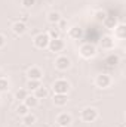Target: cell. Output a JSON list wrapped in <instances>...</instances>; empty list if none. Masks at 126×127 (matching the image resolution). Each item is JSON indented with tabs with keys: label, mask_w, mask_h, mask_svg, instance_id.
Listing matches in <instances>:
<instances>
[{
	"label": "cell",
	"mask_w": 126,
	"mask_h": 127,
	"mask_svg": "<svg viewBox=\"0 0 126 127\" xmlns=\"http://www.w3.org/2000/svg\"><path fill=\"white\" fill-rule=\"evenodd\" d=\"M98 117H99V112H98V109L94 108V106H86L80 112V118L85 123H94V121L98 120Z\"/></svg>",
	"instance_id": "cell-1"
},
{
	"label": "cell",
	"mask_w": 126,
	"mask_h": 127,
	"mask_svg": "<svg viewBox=\"0 0 126 127\" xmlns=\"http://www.w3.org/2000/svg\"><path fill=\"white\" fill-rule=\"evenodd\" d=\"M79 53L83 59H92L96 56V46L94 43H83L79 49Z\"/></svg>",
	"instance_id": "cell-2"
},
{
	"label": "cell",
	"mask_w": 126,
	"mask_h": 127,
	"mask_svg": "<svg viewBox=\"0 0 126 127\" xmlns=\"http://www.w3.org/2000/svg\"><path fill=\"white\" fill-rule=\"evenodd\" d=\"M49 40H51V38H49V35H48L46 32H40V34L34 35L33 44H34V47H37V49H48Z\"/></svg>",
	"instance_id": "cell-3"
},
{
	"label": "cell",
	"mask_w": 126,
	"mask_h": 127,
	"mask_svg": "<svg viewBox=\"0 0 126 127\" xmlns=\"http://www.w3.org/2000/svg\"><path fill=\"white\" fill-rule=\"evenodd\" d=\"M52 89H54V93H64L67 95L68 90H70V83L64 78H60V80H55L54 84H52Z\"/></svg>",
	"instance_id": "cell-4"
},
{
	"label": "cell",
	"mask_w": 126,
	"mask_h": 127,
	"mask_svg": "<svg viewBox=\"0 0 126 127\" xmlns=\"http://www.w3.org/2000/svg\"><path fill=\"white\" fill-rule=\"evenodd\" d=\"M111 77L108 75V74H98L96 77H95V86L96 87H99V89H107V87H110L111 86Z\"/></svg>",
	"instance_id": "cell-5"
},
{
	"label": "cell",
	"mask_w": 126,
	"mask_h": 127,
	"mask_svg": "<svg viewBox=\"0 0 126 127\" xmlns=\"http://www.w3.org/2000/svg\"><path fill=\"white\" fill-rule=\"evenodd\" d=\"M55 68L58 69V71H67L70 66H71V59L68 58V56H65V55H61V56H58L57 59H55Z\"/></svg>",
	"instance_id": "cell-6"
},
{
	"label": "cell",
	"mask_w": 126,
	"mask_h": 127,
	"mask_svg": "<svg viewBox=\"0 0 126 127\" xmlns=\"http://www.w3.org/2000/svg\"><path fill=\"white\" fill-rule=\"evenodd\" d=\"M10 30H12V32H13L15 35H24L25 32L28 31V27H27V22H22V21L19 19V21H15V22L12 24Z\"/></svg>",
	"instance_id": "cell-7"
},
{
	"label": "cell",
	"mask_w": 126,
	"mask_h": 127,
	"mask_svg": "<svg viewBox=\"0 0 126 127\" xmlns=\"http://www.w3.org/2000/svg\"><path fill=\"white\" fill-rule=\"evenodd\" d=\"M57 124L60 127H68L71 123H73V117H71V114H68V112H60L58 115H57Z\"/></svg>",
	"instance_id": "cell-8"
},
{
	"label": "cell",
	"mask_w": 126,
	"mask_h": 127,
	"mask_svg": "<svg viewBox=\"0 0 126 127\" xmlns=\"http://www.w3.org/2000/svg\"><path fill=\"white\" fill-rule=\"evenodd\" d=\"M64 47H65V43L61 38H55V40H49V44H48V49L54 53H58V52H63Z\"/></svg>",
	"instance_id": "cell-9"
},
{
	"label": "cell",
	"mask_w": 126,
	"mask_h": 127,
	"mask_svg": "<svg viewBox=\"0 0 126 127\" xmlns=\"http://www.w3.org/2000/svg\"><path fill=\"white\" fill-rule=\"evenodd\" d=\"M114 44H116V40L113 35H104L101 40H99V46L104 49V50H111L114 49Z\"/></svg>",
	"instance_id": "cell-10"
},
{
	"label": "cell",
	"mask_w": 126,
	"mask_h": 127,
	"mask_svg": "<svg viewBox=\"0 0 126 127\" xmlns=\"http://www.w3.org/2000/svg\"><path fill=\"white\" fill-rule=\"evenodd\" d=\"M27 77H28V80H42L43 78V71L39 66H30L27 69Z\"/></svg>",
	"instance_id": "cell-11"
},
{
	"label": "cell",
	"mask_w": 126,
	"mask_h": 127,
	"mask_svg": "<svg viewBox=\"0 0 126 127\" xmlns=\"http://www.w3.org/2000/svg\"><path fill=\"white\" fill-rule=\"evenodd\" d=\"M83 34H85V31H83V28L80 25H74V27H71L68 30V37L73 38V40H80L83 37Z\"/></svg>",
	"instance_id": "cell-12"
},
{
	"label": "cell",
	"mask_w": 126,
	"mask_h": 127,
	"mask_svg": "<svg viewBox=\"0 0 126 127\" xmlns=\"http://www.w3.org/2000/svg\"><path fill=\"white\" fill-rule=\"evenodd\" d=\"M68 102V96L64 93H54V103L55 106H65Z\"/></svg>",
	"instance_id": "cell-13"
},
{
	"label": "cell",
	"mask_w": 126,
	"mask_h": 127,
	"mask_svg": "<svg viewBox=\"0 0 126 127\" xmlns=\"http://www.w3.org/2000/svg\"><path fill=\"white\" fill-rule=\"evenodd\" d=\"M61 19H63V16H61V13L57 12V10H51V12L48 13V22L52 24V25H58V22H60Z\"/></svg>",
	"instance_id": "cell-14"
},
{
	"label": "cell",
	"mask_w": 126,
	"mask_h": 127,
	"mask_svg": "<svg viewBox=\"0 0 126 127\" xmlns=\"http://www.w3.org/2000/svg\"><path fill=\"white\" fill-rule=\"evenodd\" d=\"M102 24H104V27H105V28H108V30H114V28H116V25H117L119 22H117V18H116V16L107 15V16H105V19L102 21Z\"/></svg>",
	"instance_id": "cell-15"
},
{
	"label": "cell",
	"mask_w": 126,
	"mask_h": 127,
	"mask_svg": "<svg viewBox=\"0 0 126 127\" xmlns=\"http://www.w3.org/2000/svg\"><path fill=\"white\" fill-rule=\"evenodd\" d=\"M114 37L119 40H125L126 38V25L125 24H117L114 28Z\"/></svg>",
	"instance_id": "cell-16"
},
{
	"label": "cell",
	"mask_w": 126,
	"mask_h": 127,
	"mask_svg": "<svg viewBox=\"0 0 126 127\" xmlns=\"http://www.w3.org/2000/svg\"><path fill=\"white\" fill-rule=\"evenodd\" d=\"M24 103L28 106V109H34V108L39 106V99H37L34 95H28L25 99H24Z\"/></svg>",
	"instance_id": "cell-17"
},
{
	"label": "cell",
	"mask_w": 126,
	"mask_h": 127,
	"mask_svg": "<svg viewBox=\"0 0 126 127\" xmlns=\"http://www.w3.org/2000/svg\"><path fill=\"white\" fill-rule=\"evenodd\" d=\"M46 34L49 35V38H51V40H55V38H61L63 31H61V30H60L57 25H52V28H49Z\"/></svg>",
	"instance_id": "cell-18"
},
{
	"label": "cell",
	"mask_w": 126,
	"mask_h": 127,
	"mask_svg": "<svg viewBox=\"0 0 126 127\" xmlns=\"http://www.w3.org/2000/svg\"><path fill=\"white\" fill-rule=\"evenodd\" d=\"M34 96L40 100V99H46L48 96H49V90H48V87H45V86H40V87H37L36 90H34Z\"/></svg>",
	"instance_id": "cell-19"
},
{
	"label": "cell",
	"mask_w": 126,
	"mask_h": 127,
	"mask_svg": "<svg viewBox=\"0 0 126 127\" xmlns=\"http://www.w3.org/2000/svg\"><path fill=\"white\" fill-rule=\"evenodd\" d=\"M36 121H37V117H36L33 112H28V114H25V115L22 117V123H24L25 126H33Z\"/></svg>",
	"instance_id": "cell-20"
},
{
	"label": "cell",
	"mask_w": 126,
	"mask_h": 127,
	"mask_svg": "<svg viewBox=\"0 0 126 127\" xmlns=\"http://www.w3.org/2000/svg\"><path fill=\"white\" fill-rule=\"evenodd\" d=\"M119 56L117 55H110V56H107V59H105V64L110 66V68H114V66H117L119 65Z\"/></svg>",
	"instance_id": "cell-21"
},
{
	"label": "cell",
	"mask_w": 126,
	"mask_h": 127,
	"mask_svg": "<svg viewBox=\"0 0 126 127\" xmlns=\"http://www.w3.org/2000/svg\"><path fill=\"white\" fill-rule=\"evenodd\" d=\"M28 95H30V93H28L27 89H19V90L15 92V99H16L18 102H24V99H25Z\"/></svg>",
	"instance_id": "cell-22"
},
{
	"label": "cell",
	"mask_w": 126,
	"mask_h": 127,
	"mask_svg": "<svg viewBox=\"0 0 126 127\" xmlns=\"http://www.w3.org/2000/svg\"><path fill=\"white\" fill-rule=\"evenodd\" d=\"M30 112V109H28V106L24 103V102H19V105L16 106V114L19 115V117H24L25 114H28Z\"/></svg>",
	"instance_id": "cell-23"
},
{
	"label": "cell",
	"mask_w": 126,
	"mask_h": 127,
	"mask_svg": "<svg viewBox=\"0 0 126 127\" xmlns=\"http://www.w3.org/2000/svg\"><path fill=\"white\" fill-rule=\"evenodd\" d=\"M42 86V80H28L27 81V90H36L37 87Z\"/></svg>",
	"instance_id": "cell-24"
},
{
	"label": "cell",
	"mask_w": 126,
	"mask_h": 127,
	"mask_svg": "<svg viewBox=\"0 0 126 127\" xmlns=\"http://www.w3.org/2000/svg\"><path fill=\"white\" fill-rule=\"evenodd\" d=\"M9 86H10L9 80H7L6 77H0V92H1V93L7 92V90H9Z\"/></svg>",
	"instance_id": "cell-25"
},
{
	"label": "cell",
	"mask_w": 126,
	"mask_h": 127,
	"mask_svg": "<svg viewBox=\"0 0 126 127\" xmlns=\"http://www.w3.org/2000/svg\"><path fill=\"white\" fill-rule=\"evenodd\" d=\"M105 16H107V13H105L104 10H96V12H95V21H96V22H101V24H102V21L105 19Z\"/></svg>",
	"instance_id": "cell-26"
},
{
	"label": "cell",
	"mask_w": 126,
	"mask_h": 127,
	"mask_svg": "<svg viewBox=\"0 0 126 127\" xmlns=\"http://www.w3.org/2000/svg\"><path fill=\"white\" fill-rule=\"evenodd\" d=\"M21 4H22L25 9H31L33 6L36 4V0H21Z\"/></svg>",
	"instance_id": "cell-27"
},
{
	"label": "cell",
	"mask_w": 126,
	"mask_h": 127,
	"mask_svg": "<svg viewBox=\"0 0 126 127\" xmlns=\"http://www.w3.org/2000/svg\"><path fill=\"white\" fill-rule=\"evenodd\" d=\"M4 46H6V37L0 32V49H3Z\"/></svg>",
	"instance_id": "cell-28"
},
{
	"label": "cell",
	"mask_w": 126,
	"mask_h": 127,
	"mask_svg": "<svg viewBox=\"0 0 126 127\" xmlns=\"http://www.w3.org/2000/svg\"><path fill=\"white\" fill-rule=\"evenodd\" d=\"M122 127H125V126H122Z\"/></svg>",
	"instance_id": "cell-29"
}]
</instances>
